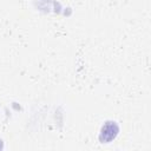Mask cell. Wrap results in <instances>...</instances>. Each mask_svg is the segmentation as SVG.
I'll return each mask as SVG.
<instances>
[{"label":"cell","mask_w":151,"mask_h":151,"mask_svg":"<svg viewBox=\"0 0 151 151\" xmlns=\"http://www.w3.org/2000/svg\"><path fill=\"white\" fill-rule=\"evenodd\" d=\"M118 132H119V127L116 122H106L100 130L99 139L101 143H110L117 137Z\"/></svg>","instance_id":"cell-1"}]
</instances>
